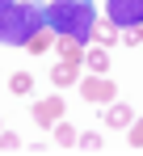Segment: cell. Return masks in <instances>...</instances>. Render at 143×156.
<instances>
[{"label":"cell","mask_w":143,"mask_h":156,"mask_svg":"<svg viewBox=\"0 0 143 156\" xmlns=\"http://www.w3.org/2000/svg\"><path fill=\"white\" fill-rule=\"evenodd\" d=\"M42 21L47 30H55L59 38H76V42H89L93 38V0H51L42 9Z\"/></svg>","instance_id":"cell-1"},{"label":"cell","mask_w":143,"mask_h":156,"mask_svg":"<svg viewBox=\"0 0 143 156\" xmlns=\"http://www.w3.org/2000/svg\"><path fill=\"white\" fill-rule=\"evenodd\" d=\"M42 26H47L42 21V9H34L25 0L0 4V47H25Z\"/></svg>","instance_id":"cell-2"},{"label":"cell","mask_w":143,"mask_h":156,"mask_svg":"<svg viewBox=\"0 0 143 156\" xmlns=\"http://www.w3.org/2000/svg\"><path fill=\"white\" fill-rule=\"evenodd\" d=\"M105 17L118 30H139L143 26V0H105Z\"/></svg>","instance_id":"cell-3"},{"label":"cell","mask_w":143,"mask_h":156,"mask_svg":"<svg viewBox=\"0 0 143 156\" xmlns=\"http://www.w3.org/2000/svg\"><path fill=\"white\" fill-rule=\"evenodd\" d=\"M80 97H84V101H93V105H105V101H114V97H118V84H114L110 76H101V72H97V76H84V80H80Z\"/></svg>","instance_id":"cell-4"},{"label":"cell","mask_w":143,"mask_h":156,"mask_svg":"<svg viewBox=\"0 0 143 156\" xmlns=\"http://www.w3.org/2000/svg\"><path fill=\"white\" fill-rule=\"evenodd\" d=\"M63 118V97H42V101H34V122L38 127H55Z\"/></svg>","instance_id":"cell-5"},{"label":"cell","mask_w":143,"mask_h":156,"mask_svg":"<svg viewBox=\"0 0 143 156\" xmlns=\"http://www.w3.org/2000/svg\"><path fill=\"white\" fill-rule=\"evenodd\" d=\"M93 38H97V47H105V51H110L114 42H122V34H118V26H114L110 17H105V21H93Z\"/></svg>","instance_id":"cell-6"},{"label":"cell","mask_w":143,"mask_h":156,"mask_svg":"<svg viewBox=\"0 0 143 156\" xmlns=\"http://www.w3.org/2000/svg\"><path fill=\"white\" fill-rule=\"evenodd\" d=\"M55 47H59V55H63V63L84 68V42H76V38H55Z\"/></svg>","instance_id":"cell-7"},{"label":"cell","mask_w":143,"mask_h":156,"mask_svg":"<svg viewBox=\"0 0 143 156\" xmlns=\"http://www.w3.org/2000/svg\"><path fill=\"white\" fill-rule=\"evenodd\" d=\"M51 84H55V89H72V84H80L76 63H63V59H59V68H51Z\"/></svg>","instance_id":"cell-8"},{"label":"cell","mask_w":143,"mask_h":156,"mask_svg":"<svg viewBox=\"0 0 143 156\" xmlns=\"http://www.w3.org/2000/svg\"><path fill=\"white\" fill-rule=\"evenodd\" d=\"M131 105H122V101H110V110H105V127H131Z\"/></svg>","instance_id":"cell-9"},{"label":"cell","mask_w":143,"mask_h":156,"mask_svg":"<svg viewBox=\"0 0 143 156\" xmlns=\"http://www.w3.org/2000/svg\"><path fill=\"white\" fill-rule=\"evenodd\" d=\"M55 38H59V34H55V30L47 34V26H42L38 34H34V38H30V42H25V51H34V55H47L51 47H55Z\"/></svg>","instance_id":"cell-10"},{"label":"cell","mask_w":143,"mask_h":156,"mask_svg":"<svg viewBox=\"0 0 143 156\" xmlns=\"http://www.w3.org/2000/svg\"><path fill=\"white\" fill-rule=\"evenodd\" d=\"M51 131H55V144H59V148H76V139H80V131L72 127V122H63V118H59Z\"/></svg>","instance_id":"cell-11"},{"label":"cell","mask_w":143,"mask_h":156,"mask_svg":"<svg viewBox=\"0 0 143 156\" xmlns=\"http://www.w3.org/2000/svg\"><path fill=\"white\" fill-rule=\"evenodd\" d=\"M84 68H93V72H101V76H105V68H110V55H105V47L84 51Z\"/></svg>","instance_id":"cell-12"},{"label":"cell","mask_w":143,"mask_h":156,"mask_svg":"<svg viewBox=\"0 0 143 156\" xmlns=\"http://www.w3.org/2000/svg\"><path fill=\"white\" fill-rule=\"evenodd\" d=\"M9 89H13L17 97H30V93H34V76H30V72H13V76H9Z\"/></svg>","instance_id":"cell-13"},{"label":"cell","mask_w":143,"mask_h":156,"mask_svg":"<svg viewBox=\"0 0 143 156\" xmlns=\"http://www.w3.org/2000/svg\"><path fill=\"white\" fill-rule=\"evenodd\" d=\"M76 148H80V152H101V148H105V139H101V135H80V139H76Z\"/></svg>","instance_id":"cell-14"},{"label":"cell","mask_w":143,"mask_h":156,"mask_svg":"<svg viewBox=\"0 0 143 156\" xmlns=\"http://www.w3.org/2000/svg\"><path fill=\"white\" fill-rule=\"evenodd\" d=\"M0 152H21V135L17 131H0Z\"/></svg>","instance_id":"cell-15"},{"label":"cell","mask_w":143,"mask_h":156,"mask_svg":"<svg viewBox=\"0 0 143 156\" xmlns=\"http://www.w3.org/2000/svg\"><path fill=\"white\" fill-rule=\"evenodd\" d=\"M131 135H126V139H131V148H143V118H131Z\"/></svg>","instance_id":"cell-16"},{"label":"cell","mask_w":143,"mask_h":156,"mask_svg":"<svg viewBox=\"0 0 143 156\" xmlns=\"http://www.w3.org/2000/svg\"><path fill=\"white\" fill-rule=\"evenodd\" d=\"M139 42H143V26H139Z\"/></svg>","instance_id":"cell-17"},{"label":"cell","mask_w":143,"mask_h":156,"mask_svg":"<svg viewBox=\"0 0 143 156\" xmlns=\"http://www.w3.org/2000/svg\"><path fill=\"white\" fill-rule=\"evenodd\" d=\"M0 4H9V0H0Z\"/></svg>","instance_id":"cell-18"},{"label":"cell","mask_w":143,"mask_h":156,"mask_svg":"<svg viewBox=\"0 0 143 156\" xmlns=\"http://www.w3.org/2000/svg\"><path fill=\"white\" fill-rule=\"evenodd\" d=\"M0 131H4V122H0Z\"/></svg>","instance_id":"cell-19"}]
</instances>
